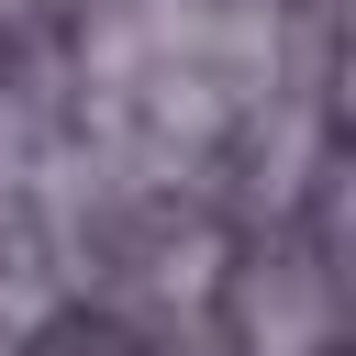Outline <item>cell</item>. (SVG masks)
Here are the masks:
<instances>
[{
    "label": "cell",
    "instance_id": "cell-1",
    "mask_svg": "<svg viewBox=\"0 0 356 356\" xmlns=\"http://www.w3.org/2000/svg\"><path fill=\"white\" fill-rule=\"evenodd\" d=\"M323 278L312 267H245V300H234V323H245V356H323Z\"/></svg>",
    "mask_w": 356,
    "mask_h": 356
}]
</instances>
